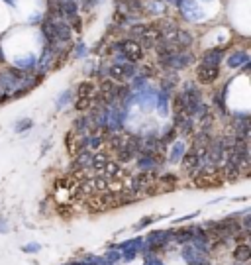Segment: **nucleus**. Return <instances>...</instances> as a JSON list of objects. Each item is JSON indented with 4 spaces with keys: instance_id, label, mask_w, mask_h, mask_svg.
I'll use <instances>...</instances> for the list:
<instances>
[{
    "instance_id": "f8f14e48",
    "label": "nucleus",
    "mask_w": 251,
    "mask_h": 265,
    "mask_svg": "<svg viewBox=\"0 0 251 265\" xmlns=\"http://www.w3.org/2000/svg\"><path fill=\"white\" fill-rule=\"evenodd\" d=\"M92 98H77L75 100V110H79V112H86V110H90L92 108Z\"/></svg>"
},
{
    "instance_id": "aec40b11",
    "label": "nucleus",
    "mask_w": 251,
    "mask_h": 265,
    "mask_svg": "<svg viewBox=\"0 0 251 265\" xmlns=\"http://www.w3.org/2000/svg\"><path fill=\"white\" fill-rule=\"evenodd\" d=\"M71 22H73V28H75L77 32H81V26H83V24H81V20H79V18H73Z\"/></svg>"
},
{
    "instance_id": "0eeeda50",
    "label": "nucleus",
    "mask_w": 251,
    "mask_h": 265,
    "mask_svg": "<svg viewBox=\"0 0 251 265\" xmlns=\"http://www.w3.org/2000/svg\"><path fill=\"white\" fill-rule=\"evenodd\" d=\"M53 30H55V39L57 41H69L71 39V26L65 24V22H55L53 24Z\"/></svg>"
},
{
    "instance_id": "4468645a",
    "label": "nucleus",
    "mask_w": 251,
    "mask_h": 265,
    "mask_svg": "<svg viewBox=\"0 0 251 265\" xmlns=\"http://www.w3.org/2000/svg\"><path fill=\"white\" fill-rule=\"evenodd\" d=\"M220 63V51H208L204 55V63L202 65H212V67H218Z\"/></svg>"
},
{
    "instance_id": "20e7f679",
    "label": "nucleus",
    "mask_w": 251,
    "mask_h": 265,
    "mask_svg": "<svg viewBox=\"0 0 251 265\" xmlns=\"http://www.w3.org/2000/svg\"><path fill=\"white\" fill-rule=\"evenodd\" d=\"M198 167H200V157H198L194 151L184 153V157H183V169H184L186 173H196Z\"/></svg>"
},
{
    "instance_id": "423d86ee",
    "label": "nucleus",
    "mask_w": 251,
    "mask_h": 265,
    "mask_svg": "<svg viewBox=\"0 0 251 265\" xmlns=\"http://www.w3.org/2000/svg\"><path fill=\"white\" fill-rule=\"evenodd\" d=\"M100 96H102L104 98V102L108 104V102H112L114 100V96H116V85L112 83V81H102V83H100V92H98Z\"/></svg>"
},
{
    "instance_id": "ddd939ff",
    "label": "nucleus",
    "mask_w": 251,
    "mask_h": 265,
    "mask_svg": "<svg viewBox=\"0 0 251 265\" xmlns=\"http://www.w3.org/2000/svg\"><path fill=\"white\" fill-rule=\"evenodd\" d=\"M239 165L237 163H226V169L222 171V173H226V177L230 179V181H234V179H237V175H239Z\"/></svg>"
},
{
    "instance_id": "39448f33",
    "label": "nucleus",
    "mask_w": 251,
    "mask_h": 265,
    "mask_svg": "<svg viewBox=\"0 0 251 265\" xmlns=\"http://www.w3.org/2000/svg\"><path fill=\"white\" fill-rule=\"evenodd\" d=\"M179 6H181V10H183V14L186 16V18H192V20H196V18H200L202 14H200V8L196 6V2L194 0H181L179 2Z\"/></svg>"
},
{
    "instance_id": "f257e3e1",
    "label": "nucleus",
    "mask_w": 251,
    "mask_h": 265,
    "mask_svg": "<svg viewBox=\"0 0 251 265\" xmlns=\"http://www.w3.org/2000/svg\"><path fill=\"white\" fill-rule=\"evenodd\" d=\"M116 47H120V51L124 53V57H126L128 61H132V63H137V61L143 59V49H141V45H139L137 41H134V39H126V41L118 43Z\"/></svg>"
},
{
    "instance_id": "1a4fd4ad",
    "label": "nucleus",
    "mask_w": 251,
    "mask_h": 265,
    "mask_svg": "<svg viewBox=\"0 0 251 265\" xmlns=\"http://www.w3.org/2000/svg\"><path fill=\"white\" fill-rule=\"evenodd\" d=\"M77 94H79V98H92V96H94V83H90V81L79 83Z\"/></svg>"
},
{
    "instance_id": "6ab92c4d",
    "label": "nucleus",
    "mask_w": 251,
    "mask_h": 265,
    "mask_svg": "<svg viewBox=\"0 0 251 265\" xmlns=\"http://www.w3.org/2000/svg\"><path fill=\"white\" fill-rule=\"evenodd\" d=\"M245 240H247V232H237V234H235L237 246H239V244H245Z\"/></svg>"
},
{
    "instance_id": "f03ea898",
    "label": "nucleus",
    "mask_w": 251,
    "mask_h": 265,
    "mask_svg": "<svg viewBox=\"0 0 251 265\" xmlns=\"http://www.w3.org/2000/svg\"><path fill=\"white\" fill-rule=\"evenodd\" d=\"M108 75L120 83H126L132 75H134V67L132 65H126V63H112L108 67Z\"/></svg>"
},
{
    "instance_id": "f3484780",
    "label": "nucleus",
    "mask_w": 251,
    "mask_h": 265,
    "mask_svg": "<svg viewBox=\"0 0 251 265\" xmlns=\"http://www.w3.org/2000/svg\"><path fill=\"white\" fill-rule=\"evenodd\" d=\"M57 212H59L61 216H71V214H73V208H71L69 204H59V206H57Z\"/></svg>"
},
{
    "instance_id": "9d476101",
    "label": "nucleus",
    "mask_w": 251,
    "mask_h": 265,
    "mask_svg": "<svg viewBox=\"0 0 251 265\" xmlns=\"http://www.w3.org/2000/svg\"><path fill=\"white\" fill-rule=\"evenodd\" d=\"M234 257H235L237 261H249V257H251L249 246H247V244H239V246L235 247V251H234Z\"/></svg>"
},
{
    "instance_id": "9b49d317",
    "label": "nucleus",
    "mask_w": 251,
    "mask_h": 265,
    "mask_svg": "<svg viewBox=\"0 0 251 265\" xmlns=\"http://www.w3.org/2000/svg\"><path fill=\"white\" fill-rule=\"evenodd\" d=\"M173 112L175 114H184L186 112V102H184L183 94H175V98H173Z\"/></svg>"
},
{
    "instance_id": "a211bd4d",
    "label": "nucleus",
    "mask_w": 251,
    "mask_h": 265,
    "mask_svg": "<svg viewBox=\"0 0 251 265\" xmlns=\"http://www.w3.org/2000/svg\"><path fill=\"white\" fill-rule=\"evenodd\" d=\"M243 59H245L243 53H237V55H234V57L230 59V65H232V67H235V65H239V61H243Z\"/></svg>"
},
{
    "instance_id": "7ed1b4c3",
    "label": "nucleus",
    "mask_w": 251,
    "mask_h": 265,
    "mask_svg": "<svg viewBox=\"0 0 251 265\" xmlns=\"http://www.w3.org/2000/svg\"><path fill=\"white\" fill-rule=\"evenodd\" d=\"M218 75H220V69L212 67V65H200L196 69V79H198V83H202V85L214 83L218 79Z\"/></svg>"
},
{
    "instance_id": "dca6fc26",
    "label": "nucleus",
    "mask_w": 251,
    "mask_h": 265,
    "mask_svg": "<svg viewBox=\"0 0 251 265\" xmlns=\"http://www.w3.org/2000/svg\"><path fill=\"white\" fill-rule=\"evenodd\" d=\"M141 73H143L145 77H153L157 71H155V67H153L151 63H143V65H141Z\"/></svg>"
},
{
    "instance_id": "2eb2a0df",
    "label": "nucleus",
    "mask_w": 251,
    "mask_h": 265,
    "mask_svg": "<svg viewBox=\"0 0 251 265\" xmlns=\"http://www.w3.org/2000/svg\"><path fill=\"white\" fill-rule=\"evenodd\" d=\"M116 155H118V163H128V161H132V157H134V151L132 149H128V147H122V149H118L116 151Z\"/></svg>"
},
{
    "instance_id": "6e6552de",
    "label": "nucleus",
    "mask_w": 251,
    "mask_h": 265,
    "mask_svg": "<svg viewBox=\"0 0 251 265\" xmlns=\"http://www.w3.org/2000/svg\"><path fill=\"white\" fill-rule=\"evenodd\" d=\"M59 8H61V14L69 20L77 18V2L75 0H59Z\"/></svg>"
}]
</instances>
